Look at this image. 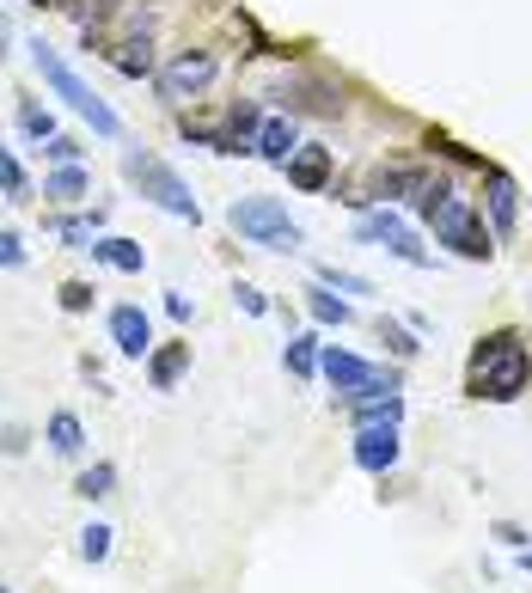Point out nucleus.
Instances as JSON below:
<instances>
[{
    "label": "nucleus",
    "instance_id": "1",
    "mask_svg": "<svg viewBox=\"0 0 532 593\" xmlns=\"http://www.w3.org/2000/svg\"><path fill=\"white\" fill-rule=\"evenodd\" d=\"M532 385V356L520 343V330H496L471 349V398H490V404H514Z\"/></svg>",
    "mask_w": 532,
    "mask_h": 593
},
{
    "label": "nucleus",
    "instance_id": "2",
    "mask_svg": "<svg viewBox=\"0 0 532 593\" xmlns=\"http://www.w3.org/2000/svg\"><path fill=\"white\" fill-rule=\"evenodd\" d=\"M31 67H38L43 86H50V93L62 98V105L74 110V117L93 123V135H105V141H110V135H123V117H117V110H110L98 93H93V86H86L81 74H74V67L62 62V50H50L43 38H31Z\"/></svg>",
    "mask_w": 532,
    "mask_h": 593
},
{
    "label": "nucleus",
    "instance_id": "3",
    "mask_svg": "<svg viewBox=\"0 0 532 593\" xmlns=\"http://www.w3.org/2000/svg\"><path fill=\"white\" fill-rule=\"evenodd\" d=\"M123 178H129V184L153 202V209L178 214V221H190V226L202 221V202L190 197V184L172 172V166H166L160 153H141V147H135V153H123Z\"/></svg>",
    "mask_w": 532,
    "mask_h": 593
},
{
    "label": "nucleus",
    "instance_id": "4",
    "mask_svg": "<svg viewBox=\"0 0 532 593\" xmlns=\"http://www.w3.org/2000/svg\"><path fill=\"white\" fill-rule=\"evenodd\" d=\"M428 226H435V239L453 251V257H466V264H483V257L496 251V245H490L496 233L483 226V214L471 209L466 197H447L435 214H428Z\"/></svg>",
    "mask_w": 532,
    "mask_h": 593
},
{
    "label": "nucleus",
    "instance_id": "5",
    "mask_svg": "<svg viewBox=\"0 0 532 593\" xmlns=\"http://www.w3.org/2000/svg\"><path fill=\"white\" fill-rule=\"evenodd\" d=\"M226 221L240 226L252 245H269V251H300V239H307L300 226L288 221V209H281L276 197H240Z\"/></svg>",
    "mask_w": 532,
    "mask_h": 593
},
{
    "label": "nucleus",
    "instance_id": "6",
    "mask_svg": "<svg viewBox=\"0 0 532 593\" xmlns=\"http://www.w3.org/2000/svg\"><path fill=\"white\" fill-rule=\"evenodd\" d=\"M404 441H398V422H361L355 428V465L373 477H386L392 465H398Z\"/></svg>",
    "mask_w": 532,
    "mask_h": 593
},
{
    "label": "nucleus",
    "instance_id": "7",
    "mask_svg": "<svg viewBox=\"0 0 532 593\" xmlns=\"http://www.w3.org/2000/svg\"><path fill=\"white\" fill-rule=\"evenodd\" d=\"M331 147H319V141H307V147H294L288 153V166H281V172H288V184L300 190V197H319L324 184H331Z\"/></svg>",
    "mask_w": 532,
    "mask_h": 593
},
{
    "label": "nucleus",
    "instance_id": "8",
    "mask_svg": "<svg viewBox=\"0 0 532 593\" xmlns=\"http://www.w3.org/2000/svg\"><path fill=\"white\" fill-rule=\"evenodd\" d=\"M483 214H490V233L496 239H514L520 226V190L508 172H483Z\"/></svg>",
    "mask_w": 532,
    "mask_h": 593
},
{
    "label": "nucleus",
    "instance_id": "9",
    "mask_svg": "<svg viewBox=\"0 0 532 593\" xmlns=\"http://www.w3.org/2000/svg\"><path fill=\"white\" fill-rule=\"evenodd\" d=\"M209 80H214V55H178V62L172 67H166V74H160V98H166V105H178V98H190V93H202V86H209Z\"/></svg>",
    "mask_w": 532,
    "mask_h": 593
},
{
    "label": "nucleus",
    "instance_id": "10",
    "mask_svg": "<svg viewBox=\"0 0 532 593\" xmlns=\"http://www.w3.org/2000/svg\"><path fill=\"white\" fill-rule=\"evenodd\" d=\"M110 343H117L129 361L153 356V325H147L141 306H117V313H110Z\"/></svg>",
    "mask_w": 532,
    "mask_h": 593
},
{
    "label": "nucleus",
    "instance_id": "11",
    "mask_svg": "<svg viewBox=\"0 0 532 593\" xmlns=\"http://www.w3.org/2000/svg\"><path fill=\"white\" fill-rule=\"evenodd\" d=\"M184 373H190V343H166V349L147 356V385H153V392H172Z\"/></svg>",
    "mask_w": 532,
    "mask_h": 593
},
{
    "label": "nucleus",
    "instance_id": "12",
    "mask_svg": "<svg viewBox=\"0 0 532 593\" xmlns=\"http://www.w3.org/2000/svg\"><path fill=\"white\" fill-rule=\"evenodd\" d=\"M294 147H300L294 117H264V129H257V159H269V166H288Z\"/></svg>",
    "mask_w": 532,
    "mask_h": 593
},
{
    "label": "nucleus",
    "instance_id": "13",
    "mask_svg": "<svg viewBox=\"0 0 532 593\" xmlns=\"http://www.w3.org/2000/svg\"><path fill=\"white\" fill-rule=\"evenodd\" d=\"M398 233H404V214L392 209V202H386V209H368L355 221V245H373V251H386Z\"/></svg>",
    "mask_w": 532,
    "mask_h": 593
},
{
    "label": "nucleus",
    "instance_id": "14",
    "mask_svg": "<svg viewBox=\"0 0 532 593\" xmlns=\"http://www.w3.org/2000/svg\"><path fill=\"white\" fill-rule=\"evenodd\" d=\"M93 264H110V269H123V276H141L147 251L135 245V239H93Z\"/></svg>",
    "mask_w": 532,
    "mask_h": 593
},
{
    "label": "nucleus",
    "instance_id": "15",
    "mask_svg": "<svg viewBox=\"0 0 532 593\" xmlns=\"http://www.w3.org/2000/svg\"><path fill=\"white\" fill-rule=\"evenodd\" d=\"M43 441H50V453L74 459V453L86 447V428H81V416H74V410H55V416H50V428H43Z\"/></svg>",
    "mask_w": 532,
    "mask_h": 593
},
{
    "label": "nucleus",
    "instance_id": "16",
    "mask_svg": "<svg viewBox=\"0 0 532 593\" xmlns=\"http://www.w3.org/2000/svg\"><path fill=\"white\" fill-rule=\"evenodd\" d=\"M319 356H324L319 337H294V343L281 349V368H288L294 380H312V373H319Z\"/></svg>",
    "mask_w": 532,
    "mask_h": 593
},
{
    "label": "nucleus",
    "instance_id": "17",
    "mask_svg": "<svg viewBox=\"0 0 532 593\" xmlns=\"http://www.w3.org/2000/svg\"><path fill=\"white\" fill-rule=\"evenodd\" d=\"M0 197H7V202H25L31 197V178H25V166H19V153L7 141H0Z\"/></svg>",
    "mask_w": 532,
    "mask_h": 593
},
{
    "label": "nucleus",
    "instance_id": "18",
    "mask_svg": "<svg viewBox=\"0 0 532 593\" xmlns=\"http://www.w3.org/2000/svg\"><path fill=\"white\" fill-rule=\"evenodd\" d=\"M307 313L319 318V325H349V300H337L324 282H312V288H307Z\"/></svg>",
    "mask_w": 532,
    "mask_h": 593
},
{
    "label": "nucleus",
    "instance_id": "19",
    "mask_svg": "<svg viewBox=\"0 0 532 593\" xmlns=\"http://www.w3.org/2000/svg\"><path fill=\"white\" fill-rule=\"evenodd\" d=\"M86 190H93V178H86L81 166H62V172H55L50 184H43V197H55V202H81Z\"/></svg>",
    "mask_w": 532,
    "mask_h": 593
},
{
    "label": "nucleus",
    "instance_id": "20",
    "mask_svg": "<svg viewBox=\"0 0 532 593\" xmlns=\"http://www.w3.org/2000/svg\"><path fill=\"white\" fill-rule=\"evenodd\" d=\"M355 410V428L361 422H404V398L392 392V398H361V404H349Z\"/></svg>",
    "mask_w": 532,
    "mask_h": 593
},
{
    "label": "nucleus",
    "instance_id": "21",
    "mask_svg": "<svg viewBox=\"0 0 532 593\" xmlns=\"http://www.w3.org/2000/svg\"><path fill=\"white\" fill-rule=\"evenodd\" d=\"M110 489H117V465H93V472L74 477V496H86V501H105Z\"/></svg>",
    "mask_w": 532,
    "mask_h": 593
},
{
    "label": "nucleus",
    "instance_id": "22",
    "mask_svg": "<svg viewBox=\"0 0 532 593\" xmlns=\"http://www.w3.org/2000/svg\"><path fill=\"white\" fill-rule=\"evenodd\" d=\"M319 282H324L331 294H373V282H368V276H355V269H337V264H324V269H319Z\"/></svg>",
    "mask_w": 532,
    "mask_h": 593
},
{
    "label": "nucleus",
    "instance_id": "23",
    "mask_svg": "<svg viewBox=\"0 0 532 593\" xmlns=\"http://www.w3.org/2000/svg\"><path fill=\"white\" fill-rule=\"evenodd\" d=\"M19 129H25L31 141H50V135H55V117H50L43 105H31V98H25V105H19Z\"/></svg>",
    "mask_w": 532,
    "mask_h": 593
},
{
    "label": "nucleus",
    "instance_id": "24",
    "mask_svg": "<svg viewBox=\"0 0 532 593\" xmlns=\"http://www.w3.org/2000/svg\"><path fill=\"white\" fill-rule=\"evenodd\" d=\"M117 67H123V74H153V50H147V38H129V43H123Z\"/></svg>",
    "mask_w": 532,
    "mask_h": 593
},
{
    "label": "nucleus",
    "instance_id": "25",
    "mask_svg": "<svg viewBox=\"0 0 532 593\" xmlns=\"http://www.w3.org/2000/svg\"><path fill=\"white\" fill-rule=\"evenodd\" d=\"M380 343H386L398 361H411V356H416V337H411L404 325H392V318H380Z\"/></svg>",
    "mask_w": 532,
    "mask_h": 593
},
{
    "label": "nucleus",
    "instance_id": "26",
    "mask_svg": "<svg viewBox=\"0 0 532 593\" xmlns=\"http://www.w3.org/2000/svg\"><path fill=\"white\" fill-rule=\"evenodd\" d=\"M81 557H86V563H105V557H110V527H98V520H93V527L81 532Z\"/></svg>",
    "mask_w": 532,
    "mask_h": 593
},
{
    "label": "nucleus",
    "instance_id": "27",
    "mask_svg": "<svg viewBox=\"0 0 532 593\" xmlns=\"http://www.w3.org/2000/svg\"><path fill=\"white\" fill-rule=\"evenodd\" d=\"M386 251H392V257H398V264H428V251H423V239H416V233H411V226H404V233H398V239H392V245H386Z\"/></svg>",
    "mask_w": 532,
    "mask_h": 593
},
{
    "label": "nucleus",
    "instance_id": "28",
    "mask_svg": "<svg viewBox=\"0 0 532 593\" xmlns=\"http://www.w3.org/2000/svg\"><path fill=\"white\" fill-rule=\"evenodd\" d=\"M93 282H62V313H93Z\"/></svg>",
    "mask_w": 532,
    "mask_h": 593
},
{
    "label": "nucleus",
    "instance_id": "29",
    "mask_svg": "<svg viewBox=\"0 0 532 593\" xmlns=\"http://www.w3.org/2000/svg\"><path fill=\"white\" fill-rule=\"evenodd\" d=\"M0 269H25V239L13 226H0Z\"/></svg>",
    "mask_w": 532,
    "mask_h": 593
},
{
    "label": "nucleus",
    "instance_id": "30",
    "mask_svg": "<svg viewBox=\"0 0 532 593\" xmlns=\"http://www.w3.org/2000/svg\"><path fill=\"white\" fill-rule=\"evenodd\" d=\"M43 153H50L55 166H74V159H81V141H74V135H50V147H43Z\"/></svg>",
    "mask_w": 532,
    "mask_h": 593
},
{
    "label": "nucleus",
    "instance_id": "31",
    "mask_svg": "<svg viewBox=\"0 0 532 593\" xmlns=\"http://www.w3.org/2000/svg\"><path fill=\"white\" fill-rule=\"evenodd\" d=\"M25 447H31V435L19 428V422H7V428H0V453H7V459H19Z\"/></svg>",
    "mask_w": 532,
    "mask_h": 593
},
{
    "label": "nucleus",
    "instance_id": "32",
    "mask_svg": "<svg viewBox=\"0 0 532 593\" xmlns=\"http://www.w3.org/2000/svg\"><path fill=\"white\" fill-rule=\"evenodd\" d=\"M233 300H240V306H245V313H252V318H264V313H269V300H264V294L252 288V282H240V288H233Z\"/></svg>",
    "mask_w": 532,
    "mask_h": 593
},
{
    "label": "nucleus",
    "instance_id": "33",
    "mask_svg": "<svg viewBox=\"0 0 532 593\" xmlns=\"http://www.w3.org/2000/svg\"><path fill=\"white\" fill-rule=\"evenodd\" d=\"M496 539H502L508 551H526V544H532V539H526V527H514V520H496Z\"/></svg>",
    "mask_w": 532,
    "mask_h": 593
},
{
    "label": "nucleus",
    "instance_id": "34",
    "mask_svg": "<svg viewBox=\"0 0 532 593\" xmlns=\"http://www.w3.org/2000/svg\"><path fill=\"white\" fill-rule=\"evenodd\" d=\"M7 43H13V25H7V19H0V62H7Z\"/></svg>",
    "mask_w": 532,
    "mask_h": 593
},
{
    "label": "nucleus",
    "instance_id": "35",
    "mask_svg": "<svg viewBox=\"0 0 532 593\" xmlns=\"http://www.w3.org/2000/svg\"><path fill=\"white\" fill-rule=\"evenodd\" d=\"M520 569H526V575H532V544H526V551H520Z\"/></svg>",
    "mask_w": 532,
    "mask_h": 593
},
{
    "label": "nucleus",
    "instance_id": "36",
    "mask_svg": "<svg viewBox=\"0 0 532 593\" xmlns=\"http://www.w3.org/2000/svg\"><path fill=\"white\" fill-rule=\"evenodd\" d=\"M31 7H62V0H31Z\"/></svg>",
    "mask_w": 532,
    "mask_h": 593
},
{
    "label": "nucleus",
    "instance_id": "37",
    "mask_svg": "<svg viewBox=\"0 0 532 593\" xmlns=\"http://www.w3.org/2000/svg\"><path fill=\"white\" fill-rule=\"evenodd\" d=\"M0 593H7V587H0Z\"/></svg>",
    "mask_w": 532,
    "mask_h": 593
},
{
    "label": "nucleus",
    "instance_id": "38",
    "mask_svg": "<svg viewBox=\"0 0 532 593\" xmlns=\"http://www.w3.org/2000/svg\"><path fill=\"white\" fill-rule=\"evenodd\" d=\"M0 202H7V197H0Z\"/></svg>",
    "mask_w": 532,
    "mask_h": 593
}]
</instances>
